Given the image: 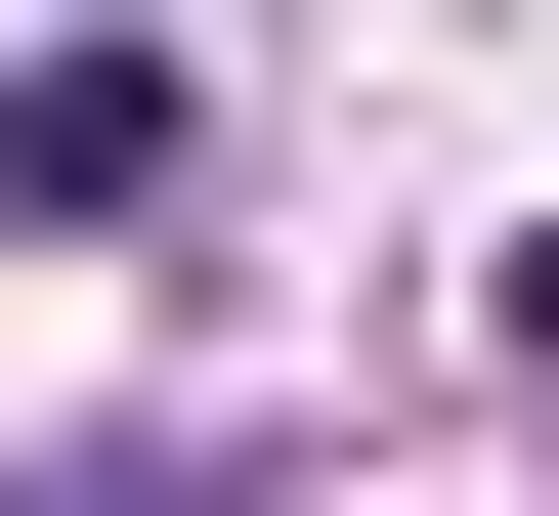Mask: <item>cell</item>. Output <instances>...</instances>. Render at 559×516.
Instances as JSON below:
<instances>
[{
	"label": "cell",
	"instance_id": "cell-1",
	"mask_svg": "<svg viewBox=\"0 0 559 516\" xmlns=\"http://www.w3.org/2000/svg\"><path fill=\"white\" fill-rule=\"evenodd\" d=\"M0 216H173V44H0Z\"/></svg>",
	"mask_w": 559,
	"mask_h": 516
},
{
	"label": "cell",
	"instance_id": "cell-2",
	"mask_svg": "<svg viewBox=\"0 0 559 516\" xmlns=\"http://www.w3.org/2000/svg\"><path fill=\"white\" fill-rule=\"evenodd\" d=\"M0 516H259V431H86V473H0Z\"/></svg>",
	"mask_w": 559,
	"mask_h": 516
},
{
	"label": "cell",
	"instance_id": "cell-3",
	"mask_svg": "<svg viewBox=\"0 0 559 516\" xmlns=\"http://www.w3.org/2000/svg\"><path fill=\"white\" fill-rule=\"evenodd\" d=\"M516 345H559V216H516Z\"/></svg>",
	"mask_w": 559,
	"mask_h": 516
}]
</instances>
